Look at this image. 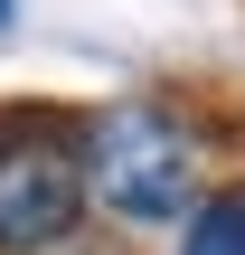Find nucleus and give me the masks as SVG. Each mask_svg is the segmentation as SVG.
Here are the masks:
<instances>
[{
    "label": "nucleus",
    "mask_w": 245,
    "mask_h": 255,
    "mask_svg": "<svg viewBox=\"0 0 245 255\" xmlns=\"http://www.w3.org/2000/svg\"><path fill=\"white\" fill-rule=\"evenodd\" d=\"M85 218V132L57 114H0V255H38Z\"/></svg>",
    "instance_id": "nucleus-2"
},
{
    "label": "nucleus",
    "mask_w": 245,
    "mask_h": 255,
    "mask_svg": "<svg viewBox=\"0 0 245 255\" xmlns=\"http://www.w3.org/2000/svg\"><path fill=\"white\" fill-rule=\"evenodd\" d=\"M85 199H104L123 227L198 218V132L170 104H113L85 132Z\"/></svg>",
    "instance_id": "nucleus-1"
},
{
    "label": "nucleus",
    "mask_w": 245,
    "mask_h": 255,
    "mask_svg": "<svg viewBox=\"0 0 245 255\" xmlns=\"http://www.w3.org/2000/svg\"><path fill=\"white\" fill-rule=\"evenodd\" d=\"M0 19H9V0H0Z\"/></svg>",
    "instance_id": "nucleus-4"
},
{
    "label": "nucleus",
    "mask_w": 245,
    "mask_h": 255,
    "mask_svg": "<svg viewBox=\"0 0 245 255\" xmlns=\"http://www.w3.org/2000/svg\"><path fill=\"white\" fill-rule=\"evenodd\" d=\"M179 255H245V189H227V199H198V218H189Z\"/></svg>",
    "instance_id": "nucleus-3"
}]
</instances>
